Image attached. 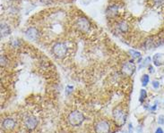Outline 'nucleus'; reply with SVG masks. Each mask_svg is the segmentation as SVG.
Wrapping results in <instances>:
<instances>
[{
    "instance_id": "12",
    "label": "nucleus",
    "mask_w": 164,
    "mask_h": 133,
    "mask_svg": "<svg viewBox=\"0 0 164 133\" xmlns=\"http://www.w3.org/2000/svg\"><path fill=\"white\" fill-rule=\"evenodd\" d=\"M149 80H150L149 75H147V74L143 75V77H142V79H141V81H142L143 86H146V85L149 83Z\"/></svg>"
},
{
    "instance_id": "5",
    "label": "nucleus",
    "mask_w": 164,
    "mask_h": 133,
    "mask_svg": "<svg viewBox=\"0 0 164 133\" xmlns=\"http://www.w3.org/2000/svg\"><path fill=\"white\" fill-rule=\"evenodd\" d=\"M113 118L115 122L120 127L123 126L124 124L126 123V113L124 112V110L120 107H116L113 110Z\"/></svg>"
},
{
    "instance_id": "10",
    "label": "nucleus",
    "mask_w": 164,
    "mask_h": 133,
    "mask_svg": "<svg viewBox=\"0 0 164 133\" xmlns=\"http://www.w3.org/2000/svg\"><path fill=\"white\" fill-rule=\"evenodd\" d=\"M11 33V27L5 23H1V39L6 37Z\"/></svg>"
},
{
    "instance_id": "2",
    "label": "nucleus",
    "mask_w": 164,
    "mask_h": 133,
    "mask_svg": "<svg viewBox=\"0 0 164 133\" xmlns=\"http://www.w3.org/2000/svg\"><path fill=\"white\" fill-rule=\"evenodd\" d=\"M51 51L56 58L63 59L67 56V54L68 53V48L65 42L61 40H56L55 41L51 47Z\"/></svg>"
},
{
    "instance_id": "8",
    "label": "nucleus",
    "mask_w": 164,
    "mask_h": 133,
    "mask_svg": "<svg viewBox=\"0 0 164 133\" xmlns=\"http://www.w3.org/2000/svg\"><path fill=\"white\" fill-rule=\"evenodd\" d=\"M136 71V65L133 61H129L126 63L122 67V72L126 76H131Z\"/></svg>"
},
{
    "instance_id": "13",
    "label": "nucleus",
    "mask_w": 164,
    "mask_h": 133,
    "mask_svg": "<svg viewBox=\"0 0 164 133\" xmlns=\"http://www.w3.org/2000/svg\"><path fill=\"white\" fill-rule=\"evenodd\" d=\"M129 53L131 54V55H132V57H133V58H137V57H140V55H141L139 52L135 51V50H130V51H129Z\"/></svg>"
},
{
    "instance_id": "4",
    "label": "nucleus",
    "mask_w": 164,
    "mask_h": 133,
    "mask_svg": "<svg viewBox=\"0 0 164 133\" xmlns=\"http://www.w3.org/2000/svg\"><path fill=\"white\" fill-rule=\"evenodd\" d=\"M33 4H39L41 5H53L57 6L60 5H67L75 0H27Z\"/></svg>"
},
{
    "instance_id": "16",
    "label": "nucleus",
    "mask_w": 164,
    "mask_h": 133,
    "mask_svg": "<svg viewBox=\"0 0 164 133\" xmlns=\"http://www.w3.org/2000/svg\"><path fill=\"white\" fill-rule=\"evenodd\" d=\"M155 133H164L163 132V130L160 127V128H158L157 130H156V131H155Z\"/></svg>"
},
{
    "instance_id": "11",
    "label": "nucleus",
    "mask_w": 164,
    "mask_h": 133,
    "mask_svg": "<svg viewBox=\"0 0 164 133\" xmlns=\"http://www.w3.org/2000/svg\"><path fill=\"white\" fill-rule=\"evenodd\" d=\"M146 97H147V92H146V90H144V89H141V91H140V98H139V101H140L141 103H143Z\"/></svg>"
},
{
    "instance_id": "15",
    "label": "nucleus",
    "mask_w": 164,
    "mask_h": 133,
    "mask_svg": "<svg viewBox=\"0 0 164 133\" xmlns=\"http://www.w3.org/2000/svg\"><path fill=\"white\" fill-rule=\"evenodd\" d=\"M158 122H159V124H161V125H162V124H164V116H163V115H161V116L159 117Z\"/></svg>"
},
{
    "instance_id": "9",
    "label": "nucleus",
    "mask_w": 164,
    "mask_h": 133,
    "mask_svg": "<svg viewBox=\"0 0 164 133\" xmlns=\"http://www.w3.org/2000/svg\"><path fill=\"white\" fill-rule=\"evenodd\" d=\"M16 122L13 118H5L2 122V126L5 131H12L14 129Z\"/></svg>"
},
{
    "instance_id": "3",
    "label": "nucleus",
    "mask_w": 164,
    "mask_h": 133,
    "mask_svg": "<svg viewBox=\"0 0 164 133\" xmlns=\"http://www.w3.org/2000/svg\"><path fill=\"white\" fill-rule=\"evenodd\" d=\"M68 122L70 125L74 126V127H77L80 126L82 122L84 121V115L82 114L80 111H72L68 115Z\"/></svg>"
},
{
    "instance_id": "14",
    "label": "nucleus",
    "mask_w": 164,
    "mask_h": 133,
    "mask_svg": "<svg viewBox=\"0 0 164 133\" xmlns=\"http://www.w3.org/2000/svg\"><path fill=\"white\" fill-rule=\"evenodd\" d=\"M152 87H153L154 89H158V88L160 87V83H159V81H156V80L152 81Z\"/></svg>"
},
{
    "instance_id": "7",
    "label": "nucleus",
    "mask_w": 164,
    "mask_h": 133,
    "mask_svg": "<svg viewBox=\"0 0 164 133\" xmlns=\"http://www.w3.org/2000/svg\"><path fill=\"white\" fill-rule=\"evenodd\" d=\"M24 126L26 130L29 131H31L36 129L38 126V120L35 116L33 115H28L24 119Z\"/></svg>"
},
{
    "instance_id": "1",
    "label": "nucleus",
    "mask_w": 164,
    "mask_h": 133,
    "mask_svg": "<svg viewBox=\"0 0 164 133\" xmlns=\"http://www.w3.org/2000/svg\"><path fill=\"white\" fill-rule=\"evenodd\" d=\"M106 18L109 28L123 36L137 29H164V0H109Z\"/></svg>"
},
{
    "instance_id": "6",
    "label": "nucleus",
    "mask_w": 164,
    "mask_h": 133,
    "mask_svg": "<svg viewBox=\"0 0 164 133\" xmlns=\"http://www.w3.org/2000/svg\"><path fill=\"white\" fill-rule=\"evenodd\" d=\"M95 133H109L110 125L106 120L98 121L94 124Z\"/></svg>"
}]
</instances>
